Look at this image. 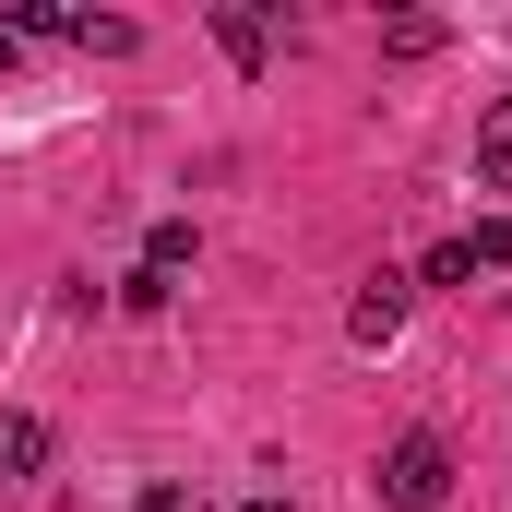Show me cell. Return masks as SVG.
<instances>
[{"instance_id":"obj_7","label":"cell","mask_w":512,"mask_h":512,"mask_svg":"<svg viewBox=\"0 0 512 512\" xmlns=\"http://www.w3.org/2000/svg\"><path fill=\"white\" fill-rule=\"evenodd\" d=\"M72 48H96V60H131V48H143V24H120V12H72Z\"/></svg>"},{"instance_id":"obj_6","label":"cell","mask_w":512,"mask_h":512,"mask_svg":"<svg viewBox=\"0 0 512 512\" xmlns=\"http://www.w3.org/2000/svg\"><path fill=\"white\" fill-rule=\"evenodd\" d=\"M477 179H489V191H512V96H489V108H477Z\"/></svg>"},{"instance_id":"obj_12","label":"cell","mask_w":512,"mask_h":512,"mask_svg":"<svg viewBox=\"0 0 512 512\" xmlns=\"http://www.w3.org/2000/svg\"><path fill=\"white\" fill-rule=\"evenodd\" d=\"M12 60H24V36H12V24H0V72H12Z\"/></svg>"},{"instance_id":"obj_13","label":"cell","mask_w":512,"mask_h":512,"mask_svg":"<svg viewBox=\"0 0 512 512\" xmlns=\"http://www.w3.org/2000/svg\"><path fill=\"white\" fill-rule=\"evenodd\" d=\"M239 512H298V501H274V489H262V501H239Z\"/></svg>"},{"instance_id":"obj_11","label":"cell","mask_w":512,"mask_h":512,"mask_svg":"<svg viewBox=\"0 0 512 512\" xmlns=\"http://www.w3.org/2000/svg\"><path fill=\"white\" fill-rule=\"evenodd\" d=\"M143 512H203V489H179V477H155V489H143Z\"/></svg>"},{"instance_id":"obj_3","label":"cell","mask_w":512,"mask_h":512,"mask_svg":"<svg viewBox=\"0 0 512 512\" xmlns=\"http://www.w3.org/2000/svg\"><path fill=\"white\" fill-rule=\"evenodd\" d=\"M24 477H48V417L0 405V489H24Z\"/></svg>"},{"instance_id":"obj_1","label":"cell","mask_w":512,"mask_h":512,"mask_svg":"<svg viewBox=\"0 0 512 512\" xmlns=\"http://www.w3.org/2000/svg\"><path fill=\"white\" fill-rule=\"evenodd\" d=\"M370 501L382 512H441L453 501V441H441V429H393L382 465H370Z\"/></svg>"},{"instance_id":"obj_5","label":"cell","mask_w":512,"mask_h":512,"mask_svg":"<svg viewBox=\"0 0 512 512\" xmlns=\"http://www.w3.org/2000/svg\"><path fill=\"white\" fill-rule=\"evenodd\" d=\"M215 48H227L239 72H262V60H274V12H251V0H227V12H215Z\"/></svg>"},{"instance_id":"obj_8","label":"cell","mask_w":512,"mask_h":512,"mask_svg":"<svg viewBox=\"0 0 512 512\" xmlns=\"http://www.w3.org/2000/svg\"><path fill=\"white\" fill-rule=\"evenodd\" d=\"M465 262H477V274H512V215H477V227H465Z\"/></svg>"},{"instance_id":"obj_4","label":"cell","mask_w":512,"mask_h":512,"mask_svg":"<svg viewBox=\"0 0 512 512\" xmlns=\"http://www.w3.org/2000/svg\"><path fill=\"white\" fill-rule=\"evenodd\" d=\"M191 262H203V227H191V215H155V239H143V262H131V274H155V286H179Z\"/></svg>"},{"instance_id":"obj_9","label":"cell","mask_w":512,"mask_h":512,"mask_svg":"<svg viewBox=\"0 0 512 512\" xmlns=\"http://www.w3.org/2000/svg\"><path fill=\"white\" fill-rule=\"evenodd\" d=\"M382 48H393V60H429V48H441V12H393Z\"/></svg>"},{"instance_id":"obj_2","label":"cell","mask_w":512,"mask_h":512,"mask_svg":"<svg viewBox=\"0 0 512 512\" xmlns=\"http://www.w3.org/2000/svg\"><path fill=\"white\" fill-rule=\"evenodd\" d=\"M405 310H417V274H405V262L358 274V298H346V346H393V334H405Z\"/></svg>"},{"instance_id":"obj_10","label":"cell","mask_w":512,"mask_h":512,"mask_svg":"<svg viewBox=\"0 0 512 512\" xmlns=\"http://www.w3.org/2000/svg\"><path fill=\"white\" fill-rule=\"evenodd\" d=\"M417 286H477V262H465V239H441V251L417 262Z\"/></svg>"}]
</instances>
